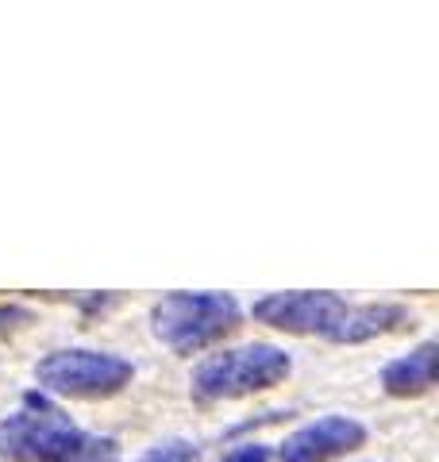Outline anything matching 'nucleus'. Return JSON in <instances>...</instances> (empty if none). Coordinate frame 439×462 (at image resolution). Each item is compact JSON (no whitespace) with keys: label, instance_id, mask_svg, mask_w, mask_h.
<instances>
[{"label":"nucleus","instance_id":"obj_1","mask_svg":"<svg viewBox=\"0 0 439 462\" xmlns=\"http://www.w3.org/2000/svg\"><path fill=\"white\" fill-rule=\"evenodd\" d=\"M108 447L116 443L81 431L42 393H27L20 409L0 420V462H89Z\"/></svg>","mask_w":439,"mask_h":462},{"label":"nucleus","instance_id":"obj_2","mask_svg":"<svg viewBox=\"0 0 439 462\" xmlns=\"http://www.w3.org/2000/svg\"><path fill=\"white\" fill-rule=\"evenodd\" d=\"M293 358L274 343H243L231 351H216L201 358L189 378V393L197 404H216V401H239L274 389L289 378Z\"/></svg>","mask_w":439,"mask_h":462},{"label":"nucleus","instance_id":"obj_3","mask_svg":"<svg viewBox=\"0 0 439 462\" xmlns=\"http://www.w3.org/2000/svg\"><path fill=\"white\" fill-rule=\"evenodd\" d=\"M151 328L173 355H201L239 328L231 293H170L151 309Z\"/></svg>","mask_w":439,"mask_h":462},{"label":"nucleus","instance_id":"obj_4","mask_svg":"<svg viewBox=\"0 0 439 462\" xmlns=\"http://www.w3.org/2000/svg\"><path fill=\"white\" fill-rule=\"evenodd\" d=\"M35 378L42 389L78 401H105L124 393L135 378V366L124 355L89 351V346H70V351H51L35 366Z\"/></svg>","mask_w":439,"mask_h":462},{"label":"nucleus","instance_id":"obj_5","mask_svg":"<svg viewBox=\"0 0 439 462\" xmlns=\"http://www.w3.org/2000/svg\"><path fill=\"white\" fill-rule=\"evenodd\" d=\"M347 305L340 293H313V289H301V293H270L255 300V320L270 324L277 331H289V336H324L332 339L340 320L347 316Z\"/></svg>","mask_w":439,"mask_h":462},{"label":"nucleus","instance_id":"obj_6","mask_svg":"<svg viewBox=\"0 0 439 462\" xmlns=\"http://www.w3.org/2000/svg\"><path fill=\"white\" fill-rule=\"evenodd\" d=\"M366 443V428L355 416H320V420L297 428L293 436H285L277 462H335L350 451H359Z\"/></svg>","mask_w":439,"mask_h":462},{"label":"nucleus","instance_id":"obj_7","mask_svg":"<svg viewBox=\"0 0 439 462\" xmlns=\"http://www.w3.org/2000/svg\"><path fill=\"white\" fill-rule=\"evenodd\" d=\"M435 355L439 346L428 339L405 358H393L382 370V389L389 397H424L435 385Z\"/></svg>","mask_w":439,"mask_h":462},{"label":"nucleus","instance_id":"obj_8","mask_svg":"<svg viewBox=\"0 0 439 462\" xmlns=\"http://www.w3.org/2000/svg\"><path fill=\"white\" fill-rule=\"evenodd\" d=\"M408 324V312L401 305H347V316L335 328L332 343H366L374 336H389Z\"/></svg>","mask_w":439,"mask_h":462},{"label":"nucleus","instance_id":"obj_9","mask_svg":"<svg viewBox=\"0 0 439 462\" xmlns=\"http://www.w3.org/2000/svg\"><path fill=\"white\" fill-rule=\"evenodd\" d=\"M135 462H201V451L189 439H163V443L146 447Z\"/></svg>","mask_w":439,"mask_h":462},{"label":"nucleus","instance_id":"obj_10","mask_svg":"<svg viewBox=\"0 0 439 462\" xmlns=\"http://www.w3.org/2000/svg\"><path fill=\"white\" fill-rule=\"evenodd\" d=\"M224 462H270V447L266 443H239L236 451H228Z\"/></svg>","mask_w":439,"mask_h":462}]
</instances>
